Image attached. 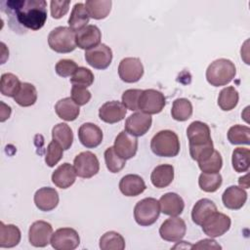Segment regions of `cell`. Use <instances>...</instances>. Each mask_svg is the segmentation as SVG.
<instances>
[{
  "label": "cell",
  "mask_w": 250,
  "mask_h": 250,
  "mask_svg": "<svg viewBox=\"0 0 250 250\" xmlns=\"http://www.w3.org/2000/svg\"><path fill=\"white\" fill-rule=\"evenodd\" d=\"M78 67L79 66L74 61L69 59H62L56 63L55 70L56 73L61 77H69L74 74Z\"/></svg>",
  "instance_id": "46"
},
{
  "label": "cell",
  "mask_w": 250,
  "mask_h": 250,
  "mask_svg": "<svg viewBox=\"0 0 250 250\" xmlns=\"http://www.w3.org/2000/svg\"><path fill=\"white\" fill-rule=\"evenodd\" d=\"M166 104V99L164 95L155 89L143 90L139 102V109L146 114H157L161 112Z\"/></svg>",
  "instance_id": "6"
},
{
  "label": "cell",
  "mask_w": 250,
  "mask_h": 250,
  "mask_svg": "<svg viewBox=\"0 0 250 250\" xmlns=\"http://www.w3.org/2000/svg\"><path fill=\"white\" fill-rule=\"evenodd\" d=\"M151 124L152 118L149 114L137 111L126 119L124 129L134 137H142L150 129Z\"/></svg>",
  "instance_id": "14"
},
{
  "label": "cell",
  "mask_w": 250,
  "mask_h": 250,
  "mask_svg": "<svg viewBox=\"0 0 250 250\" xmlns=\"http://www.w3.org/2000/svg\"><path fill=\"white\" fill-rule=\"evenodd\" d=\"M21 86V82L13 73H3L1 75V83H0V91L3 96L15 98V96L19 93Z\"/></svg>",
  "instance_id": "36"
},
{
  "label": "cell",
  "mask_w": 250,
  "mask_h": 250,
  "mask_svg": "<svg viewBox=\"0 0 250 250\" xmlns=\"http://www.w3.org/2000/svg\"><path fill=\"white\" fill-rule=\"evenodd\" d=\"M192 104L186 98H179L173 102L171 115L177 121H186L192 115Z\"/></svg>",
  "instance_id": "34"
},
{
  "label": "cell",
  "mask_w": 250,
  "mask_h": 250,
  "mask_svg": "<svg viewBox=\"0 0 250 250\" xmlns=\"http://www.w3.org/2000/svg\"><path fill=\"white\" fill-rule=\"evenodd\" d=\"M151 151L159 157H174L180 152L181 145L178 135L171 130H161L150 141Z\"/></svg>",
  "instance_id": "3"
},
{
  "label": "cell",
  "mask_w": 250,
  "mask_h": 250,
  "mask_svg": "<svg viewBox=\"0 0 250 250\" xmlns=\"http://www.w3.org/2000/svg\"><path fill=\"white\" fill-rule=\"evenodd\" d=\"M230 218L228 215L217 211L201 225V228L207 236L215 238L225 234L230 229Z\"/></svg>",
  "instance_id": "9"
},
{
  "label": "cell",
  "mask_w": 250,
  "mask_h": 250,
  "mask_svg": "<svg viewBox=\"0 0 250 250\" xmlns=\"http://www.w3.org/2000/svg\"><path fill=\"white\" fill-rule=\"evenodd\" d=\"M228 140L231 145H249L250 128L245 125L236 124L228 131Z\"/></svg>",
  "instance_id": "39"
},
{
  "label": "cell",
  "mask_w": 250,
  "mask_h": 250,
  "mask_svg": "<svg viewBox=\"0 0 250 250\" xmlns=\"http://www.w3.org/2000/svg\"><path fill=\"white\" fill-rule=\"evenodd\" d=\"M146 188L144 179L136 174H128L121 178L119 189L125 196H138Z\"/></svg>",
  "instance_id": "24"
},
{
  "label": "cell",
  "mask_w": 250,
  "mask_h": 250,
  "mask_svg": "<svg viewBox=\"0 0 250 250\" xmlns=\"http://www.w3.org/2000/svg\"><path fill=\"white\" fill-rule=\"evenodd\" d=\"M14 100L19 105L23 107L33 105L37 101V90L35 86L28 82H21V89Z\"/></svg>",
  "instance_id": "32"
},
{
  "label": "cell",
  "mask_w": 250,
  "mask_h": 250,
  "mask_svg": "<svg viewBox=\"0 0 250 250\" xmlns=\"http://www.w3.org/2000/svg\"><path fill=\"white\" fill-rule=\"evenodd\" d=\"M250 150L246 147H236L231 154L232 168L237 173L247 172L250 166Z\"/></svg>",
  "instance_id": "37"
},
{
  "label": "cell",
  "mask_w": 250,
  "mask_h": 250,
  "mask_svg": "<svg viewBox=\"0 0 250 250\" xmlns=\"http://www.w3.org/2000/svg\"><path fill=\"white\" fill-rule=\"evenodd\" d=\"M1 10L9 17L10 25L19 24L26 29L39 30L47 21L45 0H9L0 3Z\"/></svg>",
  "instance_id": "1"
},
{
  "label": "cell",
  "mask_w": 250,
  "mask_h": 250,
  "mask_svg": "<svg viewBox=\"0 0 250 250\" xmlns=\"http://www.w3.org/2000/svg\"><path fill=\"white\" fill-rule=\"evenodd\" d=\"M85 60L89 65L96 69H105L112 61V51L105 44H100L95 48L85 51Z\"/></svg>",
  "instance_id": "13"
},
{
  "label": "cell",
  "mask_w": 250,
  "mask_h": 250,
  "mask_svg": "<svg viewBox=\"0 0 250 250\" xmlns=\"http://www.w3.org/2000/svg\"><path fill=\"white\" fill-rule=\"evenodd\" d=\"M35 206L43 212L54 210L59 204V193L58 191L50 187H43L36 190L34 193Z\"/></svg>",
  "instance_id": "20"
},
{
  "label": "cell",
  "mask_w": 250,
  "mask_h": 250,
  "mask_svg": "<svg viewBox=\"0 0 250 250\" xmlns=\"http://www.w3.org/2000/svg\"><path fill=\"white\" fill-rule=\"evenodd\" d=\"M102 32L97 25L88 24L76 32V45L82 50H90L101 44Z\"/></svg>",
  "instance_id": "19"
},
{
  "label": "cell",
  "mask_w": 250,
  "mask_h": 250,
  "mask_svg": "<svg viewBox=\"0 0 250 250\" xmlns=\"http://www.w3.org/2000/svg\"><path fill=\"white\" fill-rule=\"evenodd\" d=\"M191 248L194 249H222V246L217 243L216 240L212 238H205L199 240L196 244L191 245Z\"/></svg>",
  "instance_id": "49"
},
{
  "label": "cell",
  "mask_w": 250,
  "mask_h": 250,
  "mask_svg": "<svg viewBox=\"0 0 250 250\" xmlns=\"http://www.w3.org/2000/svg\"><path fill=\"white\" fill-rule=\"evenodd\" d=\"M55 111L61 119L65 121H73L78 117L80 108L70 97H67L57 102L55 104Z\"/></svg>",
  "instance_id": "26"
},
{
  "label": "cell",
  "mask_w": 250,
  "mask_h": 250,
  "mask_svg": "<svg viewBox=\"0 0 250 250\" xmlns=\"http://www.w3.org/2000/svg\"><path fill=\"white\" fill-rule=\"evenodd\" d=\"M189 146H200L212 142L209 126L202 121L191 122L187 129Z\"/></svg>",
  "instance_id": "16"
},
{
  "label": "cell",
  "mask_w": 250,
  "mask_h": 250,
  "mask_svg": "<svg viewBox=\"0 0 250 250\" xmlns=\"http://www.w3.org/2000/svg\"><path fill=\"white\" fill-rule=\"evenodd\" d=\"M239 100V95L237 90L232 86L225 87L221 90L218 97V105L224 111H229L233 109Z\"/></svg>",
  "instance_id": "33"
},
{
  "label": "cell",
  "mask_w": 250,
  "mask_h": 250,
  "mask_svg": "<svg viewBox=\"0 0 250 250\" xmlns=\"http://www.w3.org/2000/svg\"><path fill=\"white\" fill-rule=\"evenodd\" d=\"M48 45L57 53H70L77 47L76 32H74L69 26L55 27L48 35Z\"/></svg>",
  "instance_id": "4"
},
{
  "label": "cell",
  "mask_w": 250,
  "mask_h": 250,
  "mask_svg": "<svg viewBox=\"0 0 250 250\" xmlns=\"http://www.w3.org/2000/svg\"><path fill=\"white\" fill-rule=\"evenodd\" d=\"M223 178L220 173L202 172L198 178V186L205 192H215L222 186Z\"/></svg>",
  "instance_id": "38"
},
{
  "label": "cell",
  "mask_w": 250,
  "mask_h": 250,
  "mask_svg": "<svg viewBox=\"0 0 250 250\" xmlns=\"http://www.w3.org/2000/svg\"><path fill=\"white\" fill-rule=\"evenodd\" d=\"M79 244V234L72 228L58 229L51 237V245L56 250H74Z\"/></svg>",
  "instance_id": "8"
},
{
  "label": "cell",
  "mask_w": 250,
  "mask_h": 250,
  "mask_svg": "<svg viewBox=\"0 0 250 250\" xmlns=\"http://www.w3.org/2000/svg\"><path fill=\"white\" fill-rule=\"evenodd\" d=\"M63 155V149L62 147L55 141H52L46 150V155H45V162L47 166L49 167H54L59 163V161L62 158Z\"/></svg>",
  "instance_id": "43"
},
{
  "label": "cell",
  "mask_w": 250,
  "mask_h": 250,
  "mask_svg": "<svg viewBox=\"0 0 250 250\" xmlns=\"http://www.w3.org/2000/svg\"><path fill=\"white\" fill-rule=\"evenodd\" d=\"M158 201L160 212L167 216H179L185 209L184 199L175 192H167L163 194Z\"/></svg>",
  "instance_id": "23"
},
{
  "label": "cell",
  "mask_w": 250,
  "mask_h": 250,
  "mask_svg": "<svg viewBox=\"0 0 250 250\" xmlns=\"http://www.w3.org/2000/svg\"><path fill=\"white\" fill-rule=\"evenodd\" d=\"M53 235V227L50 223L45 221H36L29 227L28 240L34 247H46L51 243Z\"/></svg>",
  "instance_id": "12"
},
{
  "label": "cell",
  "mask_w": 250,
  "mask_h": 250,
  "mask_svg": "<svg viewBox=\"0 0 250 250\" xmlns=\"http://www.w3.org/2000/svg\"><path fill=\"white\" fill-rule=\"evenodd\" d=\"M52 139L57 142L63 150H67L73 143L72 130L66 123H58L52 129Z\"/></svg>",
  "instance_id": "31"
},
{
  "label": "cell",
  "mask_w": 250,
  "mask_h": 250,
  "mask_svg": "<svg viewBox=\"0 0 250 250\" xmlns=\"http://www.w3.org/2000/svg\"><path fill=\"white\" fill-rule=\"evenodd\" d=\"M186 231L187 225L185 221L178 216L170 217L165 220L159 228V234L161 238L170 242H176L183 239Z\"/></svg>",
  "instance_id": "11"
},
{
  "label": "cell",
  "mask_w": 250,
  "mask_h": 250,
  "mask_svg": "<svg viewBox=\"0 0 250 250\" xmlns=\"http://www.w3.org/2000/svg\"><path fill=\"white\" fill-rule=\"evenodd\" d=\"M214 150L215 149L213 141L200 146H189L190 157L197 162H202L206 160L213 153Z\"/></svg>",
  "instance_id": "45"
},
{
  "label": "cell",
  "mask_w": 250,
  "mask_h": 250,
  "mask_svg": "<svg viewBox=\"0 0 250 250\" xmlns=\"http://www.w3.org/2000/svg\"><path fill=\"white\" fill-rule=\"evenodd\" d=\"M113 147L116 153L123 159L128 160L133 158L138 150V140L130 135L125 130L121 131L115 138Z\"/></svg>",
  "instance_id": "15"
},
{
  "label": "cell",
  "mask_w": 250,
  "mask_h": 250,
  "mask_svg": "<svg viewBox=\"0 0 250 250\" xmlns=\"http://www.w3.org/2000/svg\"><path fill=\"white\" fill-rule=\"evenodd\" d=\"M90 17L87 13L84 3H76L70 13L68 18V25L74 31L77 32L88 25Z\"/></svg>",
  "instance_id": "29"
},
{
  "label": "cell",
  "mask_w": 250,
  "mask_h": 250,
  "mask_svg": "<svg viewBox=\"0 0 250 250\" xmlns=\"http://www.w3.org/2000/svg\"><path fill=\"white\" fill-rule=\"evenodd\" d=\"M104 161L106 168L111 173L120 172L126 164V160L119 156L113 146H109L104 151Z\"/></svg>",
  "instance_id": "40"
},
{
  "label": "cell",
  "mask_w": 250,
  "mask_h": 250,
  "mask_svg": "<svg viewBox=\"0 0 250 250\" xmlns=\"http://www.w3.org/2000/svg\"><path fill=\"white\" fill-rule=\"evenodd\" d=\"M143 90L141 89H128L126 91L123 92L122 94V104L123 105L131 110V111H135L138 110V102H139V98L142 94Z\"/></svg>",
  "instance_id": "44"
},
{
  "label": "cell",
  "mask_w": 250,
  "mask_h": 250,
  "mask_svg": "<svg viewBox=\"0 0 250 250\" xmlns=\"http://www.w3.org/2000/svg\"><path fill=\"white\" fill-rule=\"evenodd\" d=\"M160 214L159 201L153 197H146L137 202L134 207V219L142 227L153 225Z\"/></svg>",
  "instance_id": "5"
},
{
  "label": "cell",
  "mask_w": 250,
  "mask_h": 250,
  "mask_svg": "<svg viewBox=\"0 0 250 250\" xmlns=\"http://www.w3.org/2000/svg\"><path fill=\"white\" fill-rule=\"evenodd\" d=\"M118 75L125 83L138 82L144 75V65L139 58H124L118 65Z\"/></svg>",
  "instance_id": "10"
},
{
  "label": "cell",
  "mask_w": 250,
  "mask_h": 250,
  "mask_svg": "<svg viewBox=\"0 0 250 250\" xmlns=\"http://www.w3.org/2000/svg\"><path fill=\"white\" fill-rule=\"evenodd\" d=\"M174 180V167L170 164L156 166L150 175L151 184L157 188L168 187Z\"/></svg>",
  "instance_id": "27"
},
{
  "label": "cell",
  "mask_w": 250,
  "mask_h": 250,
  "mask_svg": "<svg viewBox=\"0 0 250 250\" xmlns=\"http://www.w3.org/2000/svg\"><path fill=\"white\" fill-rule=\"evenodd\" d=\"M91 92L82 86H77V85H72L71 92H70V98L80 106L84 105L89 103L91 100Z\"/></svg>",
  "instance_id": "47"
},
{
  "label": "cell",
  "mask_w": 250,
  "mask_h": 250,
  "mask_svg": "<svg viewBox=\"0 0 250 250\" xmlns=\"http://www.w3.org/2000/svg\"><path fill=\"white\" fill-rule=\"evenodd\" d=\"M247 200V192L244 188L237 186H230L225 189L222 195L224 206L230 210L242 208Z\"/></svg>",
  "instance_id": "22"
},
{
  "label": "cell",
  "mask_w": 250,
  "mask_h": 250,
  "mask_svg": "<svg viewBox=\"0 0 250 250\" xmlns=\"http://www.w3.org/2000/svg\"><path fill=\"white\" fill-rule=\"evenodd\" d=\"M1 105H2V109H1V118H0V121L1 122H4L5 120H7L10 115H11V112H12V109H11V106L5 104L3 102H1Z\"/></svg>",
  "instance_id": "50"
},
{
  "label": "cell",
  "mask_w": 250,
  "mask_h": 250,
  "mask_svg": "<svg viewBox=\"0 0 250 250\" xmlns=\"http://www.w3.org/2000/svg\"><path fill=\"white\" fill-rule=\"evenodd\" d=\"M76 172L74 167L68 163H62L61 164L52 174V182L53 184L62 188V189H65L70 188L75 180H76Z\"/></svg>",
  "instance_id": "21"
},
{
  "label": "cell",
  "mask_w": 250,
  "mask_h": 250,
  "mask_svg": "<svg viewBox=\"0 0 250 250\" xmlns=\"http://www.w3.org/2000/svg\"><path fill=\"white\" fill-rule=\"evenodd\" d=\"M198 167L204 173H219L223 167V158L221 153L214 150L206 160L198 162Z\"/></svg>",
  "instance_id": "41"
},
{
  "label": "cell",
  "mask_w": 250,
  "mask_h": 250,
  "mask_svg": "<svg viewBox=\"0 0 250 250\" xmlns=\"http://www.w3.org/2000/svg\"><path fill=\"white\" fill-rule=\"evenodd\" d=\"M103 137L102 129L91 122L82 124L78 129V139L87 148H94L100 146L103 142Z\"/></svg>",
  "instance_id": "17"
},
{
  "label": "cell",
  "mask_w": 250,
  "mask_h": 250,
  "mask_svg": "<svg viewBox=\"0 0 250 250\" xmlns=\"http://www.w3.org/2000/svg\"><path fill=\"white\" fill-rule=\"evenodd\" d=\"M127 108L118 101L106 102L99 109L100 119L108 124L120 122L125 118Z\"/></svg>",
  "instance_id": "18"
},
{
  "label": "cell",
  "mask_w": 250,
  "mask_h": 250,
  "mask_svg": "<svg viewBox=\"0 0 250 250\" xmlns=\"http://www.w3.org/2000/svg\"><path fill=\"white\" fill-rule=\"evenodd\" d=\"M73 167L78 177L89 179L98 174L100 162L97 155L91 151H82L73 160Z\"/></svg>",
  "instance_id": "7"
},
{
  "label": "cell",
  "mask_w": 250,
  "mask_h": 250,
  "mask_svg": "<svg viewBox=\"0 0 250 250\" xmlns=\"http://www.w3.org/2000/svg\"><path fill=\"white\" fill-rule=\"evenodd\" d=\"M247 178H248V176L247 175H245L243 178L241 177V178H239V181H238V183H239V186H240V188H249V184H248V180H247Z\"/></svg>",
  "instance_id": "51"
},
{
  "label": "cell",
  "mask_w": 250,
  "mask_h": 250,
  "mask_svg": "<svg viewBox=\"0 0 250 250\" xmlns=\"http://www.w3.org/2000/svg\"><path fill=\"white\" fill-rule=\"evenodd\" d=\"M236 74L234 63L228 59H218L212 62L206 69L207 82L214 86H225L232 81Z\"/></svg>",
  "instance_id": "2"
},
{
  "label": "cell",
  "mask_w": 250,
  "mask_h": 250,
  "mask_svg": "<svg viewBox=\"0 0 250 250\" xmlns=\"http://www.w3.org/2000/svg\"><path fill=\"white\" fill-rule=\"evenodd\" d=\"M99 246L102 250H123L125 248V239L116 231H106L101 236Z\"/></svg>",
  "instance_id": "35"
},
{
  "label": "cell",
  "mask_w": 250,
  "mask_h": 250,
  "mask_svg": "<svg viewBox=\"0 0 250 250\" xmlns=\"http://www.w3.org/2000/svg\"><path fill=\"white\" fill-rule=\"evenodd\" d=\"M70 1H58L52 0L50 2V9H51V16L55 20L62 19L69 10Z\"/></svg>",
  "instance_id": "48"
},
{
  "label": "cell",
  "mask_w": 250,
  "mask_h": 250,
  "mask_svg": "<svg viewBox=\"0 0 250 250\" xmlns=\"http://www.w3.org/2000/svg\"><path fill=\"white\" fill-rule=\"evenodd\" d=\"M94 73L89 68H86L84 66H79L74 74L70 78V82L72 85L82 86L85 88H88L91 86L94 82Z\"/></svg>",
  "instance_id": "42"
},
{
  "label": "cell",
  "mask_w": 250,
  "mask_h": 250,
  "mask_svg": "<svg viewBox=\"0 0 250 250\" xmlns=\"http://www.w3.org/2000/svg\"><path fill=\"white\" fill-rule=\"evenodd\" d=\"M111 0H87L85 8L90 18L94 20L105 19L111 11Z\"/></svg>",
  "instance_id": "30"
},
{
  "label": "cell",
  "mask_w": 250,
  "mask_h": 250,
  "mask_svg": "<svg viewBox=\"0 0 250 250\" xmlns=\"http://www.w3.org/2000/svg\"><path fill=\"white\" fill-rule=\"evenodd\" d=\"M216 204L208 198H201L193 205L191 210L192 222L198 226H201L211 215L217 212Z\"/></svg>",
  "instance_id": "25"
},
{
  "label": "cell",
  "mask_w": 250,
  "mask_h": 250,
  "mask_svg": "<svg viewBox=\"0 0 250 250\" xmlns=\"http://www.w3.org/2000/svg\"><path fill=\"white\" fill-rule=\"evenodd\" d=\"M21 238L20 229L13 225H5L3 222L0 223V247L1 248H12L17 246Z\"/></svg>",
  "instance_id": "28"
}]
</instances>
